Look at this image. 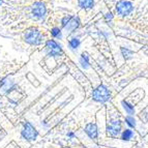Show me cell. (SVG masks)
<instances>
[{"label": "cell", "mask_w": 148, "mask_h": 148, "mask_svg": "<svg viewBox=\"0 0 148 148\" xmlns=\"http://www.w3.org/2000/svg\"><path fill=\"white\" fill-rule=\"evenodd\" d=\"M92 96H93L94 101L104 103V101H107L110 99V91L104 85H101L96 89H94V91L92 92Z\"/></svg>", "instance_id": "2"}, {"label": "cell", "mask_w": 148, "mask_h": 148, "mask_svg": "<svg viewBox=\"0 0 148 148\" xmlns=\"http://www.w3.org/2000/svg\"><path fill=\"white\" fill-rule=\"evenodd\" d=\"M78 26H79V20L76 19V18L72 17L71 20L69 21V23L65 25V28H67V29H69V30H75Z\"/></svg>", "instance_id": "9"}, {"label": "cell", "mask_w": 148, "mask_h": 148, "mask_svg": "<svg viewBox=\"0 0 148 148\" xmlns=\"http://www.w3.org/2000/svg\"><path fill=\"white\" fill-rule=\"evenodd\" d=\"M85 132H86V134L90 138H92V139L97 138V127H96L95 124H93V123L87 124L86 127H85Z\"/></svg>", "instance_id": "8"}, {"label": "cell", "mask_w": 148, "mask_h": 148, "mask_svg": "<svg viewBox=\"0 0 148 148\" xmlns=\"http://www.w3.org/2000/svg\"><path fill=\"white\" fill-rule=\"evenodd\" d=\"M51 34L54 37H60L61 36V32H60V30L58 28H53L52 31H51Z\"/></svg>", "instance_id": "17"}, {"label": "cell", "mask_w": 148, "mask_h": 148, "mask_svg": "<svg viewBox=\"0 0 148 148\" xmlns=\"http://www.w3.org/2000/svg\"><path fill=\"white\" fill-rule=\"evenodd\" d=\"M0 3H1V0H0Z\"/></svg>", "instance_id": "21"}, {"label": "cell", "mask_w": 148, "mask_h": 148, "mask_svg": "<svg viewBox=\"0 0 148 148\" xmlns=\"http://www.w3.org/2000/svg\"><path fill=\"white\" fill-rule=\"evenodd\" d=\"M106 18H107V19H112V14H111V12H109V14H107Z\"/></svg>", "instance_id": "20"}, {"label": "cell", "mask_w": 148, "mask_h": 148, "mask_svg": "<svg viewBox=\"0 0 148 148\" xmlns=\"http://www.w3.org/2000/svg\"><path fill=\"white\" fill-rule=\"evenodd\" d=\"M71 16H66V17H64L63 19H62V26H63V27H65V25L67 24V23H69V21L71 20Z\"/></svg>", "instance_id": "19"}, {"label": "cell", "mask_w": 148, "mask_h": 148, "mask_svg": "<svg viewBox=\"0 0 148 148\" xmlns=\"http://www.w3.org/2000/svg\"><path fill=\"white\" fill-rule=\"evenodd\" d=\"M46 5L42 2H35L32 5V15L37 19H40L46 15Z\"/></svg>", "instance_id": "5"}, {"label": "cell", "mask_w": 148, "mask_h": 148, "mask_svg": "<svg viewBox=\"0 0 148 148\" xmlns=\"http://www.w3.org/2000/svg\"><path fill=\"white\" fill-rule=\"evenodd\" d=\"M47 49L51 56H59L62 53L61 48H60L59 46H58V44L53 40H48L47 42Z\"/></svg>", "instance_id": "6"}, {"label": "cell", "mask_w": 148, "mask_h": 148, "mask_svg": "<svg viewBox=\"0 0 148 148\" xmlns=\"http://www.w3.org/2000/svg\"><path fill=\"white\" fill-rule=\"evenodd\" d=\"M80 45V40H78V38H72L71 40V42H69V46L73 48V49H75V48H78Z\"/></svg>", "instance_id": "15"}, {"label": "cell", "mask_w": 148, "mask_h": 148, "mask_svg": "<svg viewBox=\"0 0 148 148\" xmlns=\"http://www.w3.org/2000/svg\"><path fill=\"white\" fill-rule=\"evenodd\" d=\"M81 63H82V66L83 67H88V55L86 53H83L82 54V57H81Z\"/></svg>", "instance_id": "11"}, {"label": "cell", "mask_w": 148, "mask_h": 148, "mask_svg": "<svg viewBox=\"0 0 148 148\" xmlns=\"http://www.w3.org/2000/svg\"><path fill=\"white\" fill-rule=\"evenodd\" d=\"M93 4H94L93 0H79V5L82 8L89 10V8H92Z\"/></svg>", "instance_id": "10"}, {"label": "cell", "mask_w": 148, "mask_h": 148, "mask_svg": "<svg viewBox=\"0 0 148 148\" xmlns=\"http://www.w3.org/2000/svg\"><path fill=\"white\" fill-rule=\"evenodd\" d=\"M121 51H122V53H123V55H124L125 58H130V57L132 56V54H133L132 51H130V50H127V49H124V48H122Z\"/></svg>", "instance_id": "18"}, {"label": "cell", "mask_w": 148, "mask_h": 148, "mask_svg": "<svg viewBox=\"0 0 148 148\" xmlns=\"http://www.w3.org/2000/svg\"><path fill=\"white\" fill-rule=\"evenodd\" d=\"M120 130H121V123L119 120L110 121L108 124V127H107L108 134H110L111 136H117L120 133Z\"/></svg>", "instance_id": "7"}, {"label": "cell", "mask_w": 148, "mask_h": 148, "mask_svg": "<svg viewBox=\"0 0 148 148\" xmlns=\"http://www.w3.org/2000/svg\"><path fill=\"white\" fill-rule=\"evenodd\" d=\"M122 105H123L124 109H125L126 112H127L128 114H133V112H134V107L132 106V105H130L128 103H126V101H122Z\"/></svg>", "instance_id": "14"}, {"label": "cell", "mask_w": 148, "mask_h": 148, "mask_svg": "<svg viewBox=\"0 0 148 148\" xmlns=\"http://www.w3.org/2000/svg\"><path fill=\"white\" fill-rule=\"evenodd\" d=\"M125 121H126V123H127L130 126H132V127H135V126H136V122H135V119H134L132 116H127V117H126Z\"/></svg>", "instance_id": "16"}, {"label": "cell", "mask_w": 148, "mask_h": 148, "mask_svg": "<svg viewBox=\"0 0 148 148\" xmlns=\"http://www.w3.org/2000/svg\"><path fill=\"white\" fill-rule=\"evenodd\" d=\"M25 40L30 45H40L42 42V34L36 28H30L26 31Z\"/></svg>", "instance_id": "1"}, {"label": "cell", "mask_w": 148, "mask_h": 148, "mask_svg": "<svg viewBox=\"0 0 148 148\" xmlns=\"http://www.w3.org/2000/svg\"><path fill=\"white\" fill-rule=\"evenodd\" d=\"M22 136L24 139L28 141H33L36 139L37 137V132L32 124L30 122H26L24 124V127H23V131H22Z\"/></svg>", "instance_id": "3"}, {"label": "cell", "mask_w": 148, "mask_h": 148, "mask_svg": "<svg viewBox=\"0 0 148 148\" xmlns=\"http://www.w3.org/2000/svg\"><path fill=\"white\" fill-rule=\"evenodd\" d=\"M140 118L144 121V122H147L148 121V107H146L143 111L140 113Z\"/></svg>", "instance_id": "12"}, {"label": "cell", "mask_w": 148, "mask_h": 148, "mask_svg": "<svg viewBox=\"0 0 148 148\" xmlns=\"http://www.w3.org/2000/svg\"><path fill=\"white\" fill-rule=\"evenodd\" d=\"M132 136H133V132L131 130H125L123 132V134H122V139L123 140H130L132 138Z\"/></svg>", "instance_id": "13"}, {"label": "cell", "mask_w": 148, "mask_h": 148, "mask_svg": "<svg viewBox=\"0 0 148 148\" xmlns=\"http://www.w3.org/2000/svg\"><path fill=\"white\" fill-rule=\"evenodd\" d=\"M116 10L119 15L127 16V15H130L132 12V10H133V4H132L130 1H126V0L119 1L116 5Z\"/></svg>", "instance_id": "4"}]
</instances>
